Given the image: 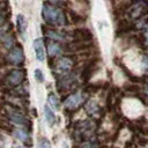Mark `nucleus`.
<instances>
[{"label": "nucleus", "instance_id": "obj_17", "mask_svg": "<svg viewBox=\"0 0 148 148\" xmlns=\"http://www.w3.org/2000/svg\"><path fill=\"white\" fill-rule=\"evenodd\" d=\"M37 148H51V143L47 139L45 138H40L38 140V143H37Z\"/></svg>", "mask_w": 148, "mask_h": 148}, {"label": "nucleus", "instance_id": "obj_15", "mask_svg": "<svg viewBox=\"0 0 148 148\" xmlns=\"http://www.w3.org/2000/svg\"><path fill=\"white\" fill-rule=\"evenodd\" d=\"M47 101H49L50 105H51L53 109H56V110H59V108H60V102H59L58 97L56 96V94H53V92H50V94H49V96H47Z\"/></svg>", "mask_w": 148, "mask_h": 148}, {"label": "nucleus", "instance_id": "obj_24", "mask_svg": "<svg viewBox=\"0 0 148 148\" xmlns=\"http://www.w3.org/2000/svg\"><path fill=\"white\" fill-rule=\"evenodd\" d=\"M50 1H52V2H60V1H64V0H50Z\"/></svg>", "mask_w": 148, "mask_h": 148}, {"label": "nucleus", "instance_id": "obj_13", "mask_svg": "<svg viewBox=\"0 0 148 148\" xmlns=\"http://www.w3.org/2000/svg\"><path fill=\"white\" fill-rule=\"evenodd\" d=\"M44 117H45V121L47 123V125L52 126L56 123V116L49 105H44Z\"/></svg>", "mask_w": 148, "mask_h": 148}, {"label": "nucleus", "instance_id": "obj_20", "mask_svg": "<svg viewBox=\"0 0 148 148\" xmlns=\"http://www.w3.org/2000/svg\"><path fill=\"white\" fill-rule=\"evenodd\" d=\"M143 64L148 67V56H145V57H143Z\"/></svg>", "mask_w": 148, "mask_h": 148}, {"label": "nucleus", "instance_id": "obj_1", "mask_svg": "<svg viewBox=\"0 0 148 148\" xmlns=\"http://www.w3.org/2000/svg\"><path fill=\"white\" fill-rule=\"evenodd\" d=\"M42 15L45 22L52 24V25H62L66 21L64 13L50 3H44L42 8Z\"/></svg>", "mask_w": 148, "mask_h": 148}, {"label": "nucleus", "instance_id": "obj_5", "mask_svg": "<svg viewBox=\"0 0 148 148\" xmlns=\"http://www.w3.org/2000/svg\"><path fill=\"white\" fill-rule=\"evenodd\" d=\"M7 116H8V118L13 123H15V124H17L20 126H27L28 125L27 117L17 108H15V106H12V108H9L7 110Z\"/></svg>", "mask_w": 148, "mask_h": 148}, {"label": "nucleus", "instance_id": "obj_10", "mask_svg": "<svg viewBox=\"0 0 148 148\" xmlns=\"http://www.w3.org/2000/svg\"><path fill=\"white\" fill-rule=\"evenodd\" d=\"M61 52H62V49L56 40H51L47 43V53L50 57H57L61 54Z\"/></svg>", "mask_w": 148, "mask_h": 148}, {"label": "nucleus", "instance_id": "obj_26", "mask_svg": "<svg viewBox=\"0 0 148 148\" xmlns=\"http://www.w3.org/2000/svg\"><path fill=\"white\" fill-rule=\"evenodd\" d=\"M64 148H68V147H67V146H64Z\"/></svg>", "mask_w": 148, "mask_h": 148}, {"label": "nucleus", "instance_id": "obj_3", "mask_svg": "<svg viewBox=\"0 0 148 148\" xmlns=\"http://www.w3.org/2000/svg\"><path fill=\"white\" fill-rule=\"evenodd\" d=\"M148 13V0H138L128 8V15L136 20L141 18Z\"/></svg>", "mask_w": 148, "mask_h": 148}, {"label": "nucleus", "instance_id": "obj_22", "mask_svg": "<svg viewBox=\"0 0 148 148\" xmlns=\"http://www.w3.org/2000/svg\"><path fill=\"white\" fill-rule=\"evenodd\" d=\"M145 79H146V83H148V73L145 75Z\"/></svg>", "mask_w": 148, "mask_h": 148}, {"label": "nucleus", "instance_id": "obj_6", "mask_svg": "<svg viewBox=\"0 0 148 148\" xmlns=\"http://www.w3.org/2000/svg\"><path fill=\"white\" fill-rule=\"evenodd\" d=\"M7 60H8V62H10L13 65H22L24 61V53H23L22 47L20 45L13 47L9 51V53L7 54Z\"/></svg>", "mask_w": 148, "mask_h": 148}, {"label": "nucleus", "instance_id": "obj_25", "mask_svg": "<svg viewBox=\"0 0 148 148\" xmlns=\"http://www.w3.org/2000/svg\"><path fill=\"white\" fill-rule=\"evenodd\" d=\"M14 148H25V147H18V146H17V147H14Z\"/></svg>", "mask_w": 148, "mask_h": 148}, {"label": "nucleus", "instance_id": "obj_7", "mask_svg": "<svg viewBox=\"0 0 148 148\" xmlns=\"http://www.w3.org/2000/svg\"><path fill=\"white\" fill-rule=\"evenodd\" d=\"M73 67V60L69 57H61L56 64V72L60 75H66Z\"/></svg>", "mask_w": 148, "mask_h": 148}, {"label": "nucleus", "instance_id": "obj_11", "mask_svg": "<svg viewBox=\"0 0 148 148\" xmlns=\"http://www.w3.org/2000/svg\"><path fill=\"white\" fill-rule=\"evenodd\" d=\"M14 133H15V136L20 141H22L23 143H25V145H30L31 143V136L28 133V131H25L23 128H20V130H15Z\"/></svg>", "mask_w": 148, "mask_h": 148}, {"label": "nucleus", "instance_id": "obj_4", "mask_svg": "<svg viewBox=\"0 0 148 148\" xmlns=\"http://www.w3.org/2000/svg\"><path fill=\"white\" fill-rule=\"evenodd\" d=\"M25 79V72L23 69H13L6 76V83L9 87L20 86Z\"/></svg>", "mask_w": 148, "mask_h": 148}, {"label": "nucleus", "instance_id": "obj_16", "mask_svg": "<svg viewBox=\"0 0 148 148\" xmlns=\"http://www.w3.org/2000/svg\"><path fill=\"white\" fill-rule=\"evenodd\" d=\"M1 39H2V43L6 47H13L14 45V39L12 36H8V35H1Z\"/></svg>", "mask_w": 148, "mask_h": 148}, {"label": "nucleus", "instance_id": "obj_19", "mask_svg": "<svg viewBox=\"0 0 148 148\" xmlns=\"http://www.w3.org/2000/svg\"><path fill=\"white\" fill-rule=\"evenodd\" d=\"M143 39H145V44L148 47V27H146L143 30Z\"/></svg>", "mask_w": 148, "mask_h": 148}, {"label": "nucleus", "instance_id": "obj_18", "mask_svg": "<svg viewBox=\"0 0 148 148\" xmlns=\"http://www.w3.org/2000/svg\"><path fill=\"white\" fill-rule=\"evenodd\" d=\"M35 79L37 80V82H43V81H44V75H43V72H42L39 68L35 69Z\"/></svg>", "mask_w": 148, "mask_h": 148}, {"label": "nucleus", "instance_id": "obj_21", "mask_svg": "<svg viewBox=\"0 0 148 148\" xmlns=\"http://www.w3.org/2000/svg\"><path fill=\"white\" fill-rule=\"evenodd\" d=\"M3 23H5V20H3V17H2V16H0V28L3 25Z\"/></svg>", "mask_w": 148, "mask_h": 148}, {"label": "nucleus", "instance_id": "obj_2", "mask_svg": "<svg viewBox=\"0 0 148 148\" xmlns=\"http://www.w3.org/2000/svg\"><path fill=\"white\" fill-rule=\"evenodd\" d=\"M86 95L82 92H75L69 96H67L64 101V106L67 111H75L81 105H83L86 102Z\"/></svg>", "mask_w": 148, "mask_h": 148}, {"label": "nucleus", "instance_id": "obj_9", "mask_svg": "<svg viewBox=\"0 0 148 148\" xmlns=\"http://www.w3.org/2000/svg\"><path fill=\"white\" fill-rule=\"evenodd\" d=\"M84 108H86L87 113H88L89 116H91V117H98V116L102 114V112H101L102 109H101V106H99L95 101H88V102L86 103Z\"/></svg>", "mask_w": 148, "mask_h": 148}, {"label": "nucleus", "instance_id": "obj_23", "mask_svg": "<svg viewBox=\"0 0 148 148\" xmlns=\"http://www.w3.org/2000/svg\"><path fill=\"white\" fill-rule=\"evenodd\" d=\"M145 94H146V96H148V87L145 89Z\"/></svg>", "mask_w": 148, "mask_h": 148}, {"label": "nucleus", "instance_id": "obj_8", "mask_svg": "<svg viewBox=\"0 0 148 148\" xmlns=\"http://www.w3.org/2000/svg\"><path fill=\"white\" fill-rule=\"evenodd\" d=\"M34 50L36 54V59L38 61L45 60V50H44V43L42 38H37L34 40Z\"/></svg>", "mask_w": 148, "mask_h": 148}, {"label": "nucleus", "instance_id": "obj_12", "mask_svg": "<svg viewBox=\"0 0 148 148\" xmlns=\"http://www.w3.org/2000/svg\"><path fill=\"white\" fill-rule=\"evenodd\" d=\"M16 24H17V30L20 34H24L25 30H27V27H28V22H27V18L23 14H18L17 15V18H16Z\"/></svg>", "mask_w": 148, "mask_h": 148}, {"label": "nucleus", "instance_id": "obj_14", "mask_svg": "<svg viewBox=\"0 0 148 148\" xmlns=\"http://www.w3.org/2000/svg\"><path fill=\"white\" fill-rule=\"evenodd\" d=\"M45 36L49 37L50 39L52 40H56V42H60V40H65V36L58 31H54V30H45L44 31Z\"/></svg>", "mask_w": 148, "mask_h": 148}]
</instances>
